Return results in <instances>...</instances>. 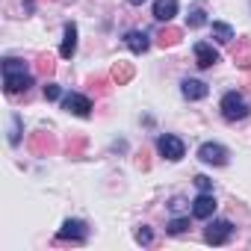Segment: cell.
<instances>
[{
  "label": "cell",
  "mask_w": 251,
  "mask_h": 251,
  "mask_svg": "<svg viewBox=\"0 0 251 251\" xmlns=\"http://www.w3.org/2000/svg\"><path fill=\"white\" fill-rule=\"evenodd\" d=\"M3 83H6V92L9 95H18V92H27L33 80H30L27 65L21 59H6L3 62Z\"/></svg>",
  "instance_id": "6da1fadb"
},
{
  "label": "cell",
  "mask_w": 251,
  "mask_h": 251,
  "mask_svg": "<svg viewBox=\"0 0 251 251\" xmlns=\"http://www.w3.org/2000/svg\"><path fill=\"white\" fill-rule=\"evenodd\" d=\"M248 112H251V106H248V100H245L239 92H227V95L222 98V115H225L227 121H242Z\"/></svg>",
  "instance_id": "7a4b0ae2"
},
{
  "label": "cell",
  "mask_w": 251,
  "mask_h": 251,
  "mask_svg": "<svg viewBox=\"0 0 251 251\" xmlns=\"http://www.w3.org/2000/svg\"><path fill=\"white\" fill-rule=\"evenodd\" d=\"M30 151L33 154H42V157H48V154H53L56 151V139H53V133H33L30 136Z\"/></svg>",
  "instance_id": "3957f363"
},
{
  "label": "cell",
  "mask_w": 251,
  "mask_h": 251,
  "mask_svg": "<svg viewBox=\"0 0 251 251\" xmlns=\"http://www.w3.org/2000/svg\"><path fill=\"white\" fill-rule=\"evenodd\" d=\"M157 148H160V154H163L166 160H172V163L183 157V142H180L177 136H169V133H166V136H160Z\"/></svg>",
  "instance_id": "277c9868"
},
{
  "label": "cell",
  "mask_w": 251,
  "mask_h": 251,
  "mask_svg": "<svg viewBox=\"0 0 251 251\" xmlns=\"http://www.w3.org/2000/svg\"><path fill=\"white\" fill-rule=\"evenodd\" d=\"M198 157H201L204 163H210V166H225V163H227V151H225L222 145H216V142L201 145V148H198Z\"/></svg>",
  "instance_id": "5b68a950"
},
{
  "label": "cell",
  "mask_w": 251,
  "mask_h": 251,
  "mask_svg": "<svg viewBox=\"0 0 251 251\" xmlns=\"http://www.w3.org/2000/svg\"><path fill=\"white\" fill-rule=\"evenodd\" d=\"M62 106H65L71 115H80V118H86V115L92 112V100H89V98H83V95H65Z\"/></svg>",
  "instance_id": "8992f818"
},
{
  "label": "cell",
  "mask_w": 251,
  "mask_h": 251,
  "mask_svg": "<svg viewBox=\"0 0 251 251\" xmlns=\"http://www.w3.org/2000/svg\"><path fill=\"white\" fill-rule=\"evenodd\" d=\"M216 213V198L210 192H201L195 201H192V216L195 219H210Z\"/></svg>",
  "instance_id": "52a82bcc"
},
{
  "label": "cell",
  "mask_w": 251,
  "mask_h": 251,
  "mask_svg": "<svg viewBox=\"0 0 251 251\" xmlns=\"http://www.w3.org/2000/svg\"><path fill=\"white\" fill-rule=\"evenodd\" d=\"M230 233H233V225L230 222H213L207 227V242L210 245H222V242L230 239Z\"/></svg>",
  "instance_id": "ba28073f"
},
{
  "label": "cell",
  "mask_w": 251,
  "mask_h": 251,
  "mask_svg": "<svg viewBox=\"0 0 251 251\" xmlns=\"http://www.w3.org/2000/svg\"><path fill=\"white\" fill-rule=\"evenodd\" d=\"M195 62H198V68H213V65L219 62V53L213 50V45L198 42V45H195Z\"/></svg>",
  "instance_id": "9c48e42d"
},
{
  "label": "cell",
  "mask_w": 251,
  "mask_h": 251,
  "mask_svg": "<svg viewBox=\"0 0 251 251\" xmlns=\"http://www.w3.org/2000/svg\"><path fill=\"white\" fill-rule=\"evenodd\" d=\"M86 225L83 222H77V219H68L65 225H62V230H59V239H74V242H83L86 239Z\"/></svg>",
  "instance_id": "30bf717a"
},
{
  "label": "cell",
  "mask_w": 251,
  "mask_h": 251,
  "mask_svg": "<svg viewBox=\"0 0 251 251\" xmlns=\"http://www.w3.org/2000/svg\"><path fill=\"white\" fill-rule=\"evenodd\" d=\"M230 56H233V62L239 65V68H251V42L248 39H239L236 45H233V50H230Z\"/></svg>",
  "instance_id": "8fae6325"
},
{
  "label": "cell",
  "mask_w": 251,
  "mask_h": 251,
  "mask_svg": "<svg viewBox=\"0 0 251 251\" xmlns=\"http://www.w3.org/2000/svg\"><path fill=\"white\" fill-rule=\"evenodd\" d=\"M74 50H77V27H74V24H65V39H62L59 56H62V59H71Z\"/></svg>",
  "instance_id": "7c38bea8"
},
{
  "label": "cell",
  "mask_w": 251,
  "mask_h": 251,
  "mask_svg": "<svg viewBox=\"0 0 251 251\" xmlns=\"http://www.w3.org/2000/svg\"><path fill=\"white\" fill-rule=\"evenodd\" d=\"M109 80H112V83H118V86L130 83V80H133V65H130V62H121V59H118V62L112 65V74H109Z\"/></svg>",
  "instance_id": "4fadbf2b"
},
{
  "label": "cell",
  "mask_w": 251,
  "mask_h": 251,
  "mask_svg": "<svg viewBox=\"0 0 251 251\" xmlns=\"http://www.w3.org/2000/svg\"><path fill=\"white\" fill-rule=\"evenodd\" d=\"M177 15V0H157L154 3V18L157 21H172Z\"/></svg>",
  "instance_id": "5bb4252c"
},
{
  "label": "cell",
  "mask_w": 251,
  "mask_h": 251,
  "mask_svg": "<svg viewBox=\"0 0 251 251\" xmlns=\"http://www.w3.org/2000/svg\"><path fill=\"white\" fill-rule=\"evenodd\" d=\"M124 45H127L133 53H145L151 42H148V36H145V33H139V30H130L127 36H124Z\"/></svg>",
  "instance_id": "9a60e30c"
},
{
  "label": "cell",
  "mask_w": 251,
  "mask_h": 251,
  "mask_svg": "<svg viewBox=\"0 0 251 251\" xmlns=\"http://www.w3.org/2000/svg\"><path fill=\"white\" fill-rule=\"evenodd\" d=\"M207 83H201V80H183V95L189 98V100H201V98H207Z\"/></svg>",
  "instance_id": "2e32d148"
},
{
  "label": "cell",
  "mask_w": 251,
  "mask_h": 251,
  "mask_svg": "<svg viewBox=\"0 0 251 251\" xmlns=\"http://www.w3.org/2000/svg\"><path fill=\"white\" fill-rule=\"evenodd\" d=\"M180 36H183V33H180L177 27H163V30H160V36H157V42H160L163 48H172V45H177V42H180Z\"/></svg>",
  "instance_id": "e0dca14e"
},
{
  "label": "cell",
  "mask_w": 251,
  "mask_h": 251,
  "mask_svg": "<svg viewBox=\"0 0 251 251\" xmlns=\"http://www.w3.org/2000/svg\"><path fill=\"white\" fill-rule=\"evenodd\" d=\"M213 36H216V42H222V45H230V42H233V30H230L227 24H213Z\"/></svg>",
  "instance_id": "ac0fdd59"
},
{
  "label": "cell",
  "mask_w": 251,
  "mask_h": 251,
  "mask_svg": "<svg viewBox=\"0 0 251 251\" xmlns=\"http://www.w3.org/2000/svg\"><path fill=\"white\" fill-rule=\"evenodd\" d=\"M186 24L195 30V27H204L207 24V15H204V9H192L189 15H186Z\"/></svg>",
  "instance_id": "d6986e66"
},
{
  "label": "cell",
  "mask_w": 251,
  "mask_h": 251,
  "mask_svg": "<svg viewBox=\"0 0 251 251\" xmlns=\"http://www.w3.org/2000/svg\"><path fill=\"white\" fill-rule=\"evenodd\" d=\"M36 68H39V74H45V77H48V74H53V59L42 53V56L36 59Z\"/></svg>",
  "instance_id": "ffe728a7"
},
{
  "label": "cell",
  "mask_w": 251,
  "mask_h": 251,
  "mask_svg": "<svg viewBox=\"0 0 251 251\" xmlns=\"http://www.w3.org/2000/svg\"><path fill=\"white\" fill-rule=\"evenodd\" d=\"M92 92H95V95H106V92H109V80H106V77H95V80H92Z\"/></svg>",
  "instance_id": "44dd1931"
},
{
  "label": "cell",
  "mask_w": 251,
  "mask_h": 251,
  "mask_svg": "<svg viewBox=\"0 0 251 251\" xmlns=\"http://www.w3.org/2000/svg\"><path fill=\"white\" fill-rule=\"evenodd\" d=\"M83 145H86V139H83V136H74V139L68 142V154H71V157H80Z\"/></svg>",
  "instance_id": "7402d4cb"
},
{
  "label": "cell",
  "mask_w": 251,
  "mask_h": 251,
  "mask_svg": "<svg viewBox=\"0 0 251 251\" xmlns=\"http://www.w3.org/2000/svg\"><path fill=\"white\" fill-rule=\"evenodd\" d=\"M186 227H189V219H175L172 225H169V233H186Z\"/></svg>",
  "instance_id": "603a6c76"
},
{
  "label": "cell",
  "mask_w": 251,
  "mask_h": 251,
  "mask_svg": "<svg viewBox=\"0 0 251 251\" xmlns=\"http://www.w3.org/2000/svg\"><path fill=\"white\" fill-rule=\"evenodd\" d=\"M59 95H62V89H59L56 83H48V86H45V98H48V100H56Z\"/></svg>",
  "instance_id": "cb8c5ba5"
},
{
  "label": "cell",
  "mask_w": 251,
  "mask_h": 251,
  "mask_svg": "<svg viewBox=\"0 0 251 251\" xmlns=\"http://www.w3.org/2000/svg\"><path fill=\"white\" fill-rule=\"evenodd\" d=\"M195 186H198L201 192H210V189H213V180L204 177V175H198V177H195Z\"/></svg>",
  "instance_id": "d4e9b609"
},
{
  "label": "cell",
  "mask_w": 251,
  "mask_h": 251,
  "mask_svg": "<svg viewBox=\"0 0 251 251\" xmlns=\"http://www.w3.org/2000/svg\"><path fill=\"white\" fill-rule=\"evenodd\" d=\"M18 139H21V136H18V118H12V133H9V142H12V145H18Z\"/></svg>",
  "instance_id": "484cf974"
},
{
  "label": "cell",
  "mask_w": 251,
  "mask_h": 251,
  "mask_svg": "<svg viewBox=\"0 0 251 251\" xmlns=\"http://www.w3.org/2000/svg\"><path fill=\"white\" fill-rule=\"evenodd\" d=\"M136 239H139V242H145V245H148V242H151V230H148V227H142V230H139V233H136Z\"/></svg>",
  "instance_id": "4316f807"
},
{
  "label": "cell",
  "mask_w": 251,
  "mask_h": 251,
  "mask_svg": "<svg viewBox=\"0 0 251 251\" xmlns=\"http://www.w3.org/2000/svg\"><path fill=\"white\" fill-rule=\"evenodd\" d=\"M169 207H172V210H175V213H180V210H183V207H186V201H183V198H175V201H172V204H169Z\"/></svg>",
  "instance_id": "83f0119b"
},
{
  "label": "cell",
  "mask_w": 251,
  "mask_h": 251,
  "mask_svg": "<svg viewBox=\"0 0 251 251\" xmlns=\"http://www.w3.org/2000/svg\"><path fill=\"white\" fill-rule=\"evenodd\" d=\"M127 3H130V6H142V3H145V0H127Z\"/></svg>",
  "instance_id": "f1b7e54d"
},
{
  "label": "cell",
  "mask_w": 251,
  "mask_h": 251,
  "mask_svg": "<svg viewBox=\"0 0 251 251\" xmlns=\"http://www.w3.org/2000/svg\"><path fill=\"white\" fill-rule=\"evenodd\" d=\"M245 83H248V86H251V68H248V74H245Z\"/></svg>",
  "instance_id": "f546056e"
}]
</instances>
